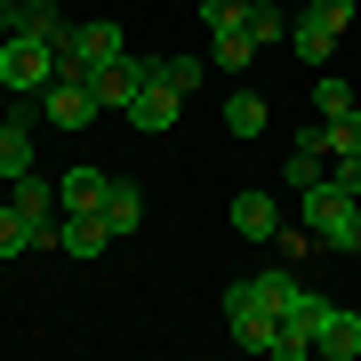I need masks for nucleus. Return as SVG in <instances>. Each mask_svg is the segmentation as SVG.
<instances>
[{
	"label": "nucleus",
	"instance_id": "obj_1",
	"mask_svg": "<svg viewBox=\"0 0 361 361\" xmlns=\"http://www.w3.org/2000/svg\"><path fill=\"white\" fill-rule=\"evenodd\" d=\"M297 209H305V233L322 249H361V193L353 185H337V177H322V185H305V193H297Z\"/></svg>",
	"mask_w": 361,
	"mask_h": 361
},
{
	"label": "nucleus",
	"instance_id": "obj_2",
	"mask_svg": "<svg viewBox=\"0 0 361 361\" xmlns=\"http://www.w3.org/2000/svg\"><path fill=\"white\" fill-rule=\"evenodd\" d=\"M0 80H8L16 97H40L56 80V40L49 32H8L0 40Z\"/></svg>",
	"mask_w": 361,
	"mask_h": 361
},
{
	"label": "nucleus",
	"instance_id": "obj_3",
	"mask_svg": "<svg viewBox=\"0 0 361 361\" xmlns=\"http://www.w3.org/2000/svg\"><path fill=\"white\" fill-rule=\"evenodd\" d=\"M201 16H209V65H225L233 80H241L249 56H257V32H249L241 0H201Z\"/></svg>",
	"mask_w": 361,
	"mask_h": 361
},
{
	"label": "nucleus",
	"instance_id": "obj_4",
	"mask_svg": "<svg viewBox=\"0 0 361 361\" xmlns=\"http://www.w3.org/2000/svg\"><path fill=\"white\" fill-rule=\"evenodd\" d=\"M345 16H353V0H313V16H297V32H289V40H297V65H329Z\"/></svg>",
	"mask_w": 361,
	"mask_h": 361
},
{
	"label": "nucleus",
	"instance_id": "obj_5",
	"mask_svg": "<svg viewBox=\"0 0 361 361\" xmlns=\"http://www.w3.org/2000/svg\"><path fill=\"white\" fill-rule=\"evenodd\" d=\"M322 313H329V297H313V289H289V297H281V361H305V353H313Z\"/></svg>",
	"mask_w": 361,
	"mask_h": 361
},
{
	"label": "nucleus",
	"instance_id": "obj_6",
	"mask_svg": "<svg viewBox=\"0 0 361 361\" xmlns=\"http://www.w3.org/2000/svg\"><path fill=\"white\" fill-rule=\"evenodd\" d=\"M40 113H49V129H89L104 104H97L89 80H49V89H40Z\"/></svg>",
	"mask_w": 361,
	"mask_h": 361
},
{
	"label": "nucleus",
	"instance_id": "obj_7",
	"mask_svg": "<svg viewBox=\"0 0 361 361\" xmlns=\"http://www.w3.org/2000/svg\"><path fill=\"white\" fill-rule=\"evenodd\" d=\"M145 80H153V65H145V56H113V65H97V73H89V89H97L104 113H129V97L145 89Z\"/></svg>",
	"mask_w": 361,
	"mask_h": 361
},
{
	"label": "nucleus",
	"instance_id": "obj_8",
	"mask_svg": "<svg viewBox=\"0 0 361 361\" xmlns=\"http://www.w3.org/2000/svg\"><path fill=\"white\" fill-rule=\"evenodd\" d=\"M177 113H185V97L177 89H169V80L153 73V80H145V89L129 97V121H137V129L145 137H169V129H177Z\"/></svg>",
	"mask_w": 361,
	"mask_h": 361
},
{
	"label": "nucleus",
	"instance_id": "obj_9",
	"mask_svg": "<svg viewBox=\"0 0 361 361\" xmlns=\"http://www.w3.org/2000/svg\"><path fill=\"white\" fill-rule=\"evenodd\" d=\"M104 241H113L104 209H73V217L56 225V249H65V257H104Z\"/></svg>",
	"mask_w": 361,
	"mask_h": 361
},
{
	"label": "nucleus",
	"instance_id": "obj_10",
	"mask_svg": "<svg viewBox=\"0 0 361 361\" xmlns=\"http://www.w3.org/2000/svg\"><path fill=\"white\" fill-rule=\"evenodd\" d=\"M313 353H329V361H361V313L329 305V313H322V329H313Z\"/></svg>",
	"mask_w": 361,
	"mask_h": 361
},
{
	"label": "nucleus",
	"instance_id": "obj_11",
	"mask_svg": "<svg viewBox=\"0 0 361 361\" xmlns=\"http://www.w3.org/2000/svg\"><path fill=\"white\" fill-rule=\"evenodd\" d=\"M233 233H241V241H273V233H281L273 193H233Z\"/></svg>",
	"mask_w": 361,
	"mask_h": 361
},
{
	"label": "nucleus",
	"instance_id": "obj_12",
	"mask_svg": "<svg viewBox=\"0 0 361 361\" xmlns=\"http://www.w3.org/2000/svg\"><path fill=\"white\" fill-rule=\"evenodd\" d=\"M104 225H113V241L145 225V193H137L129 177H113V185H104Z\"/></svg>",
	"mask_w": 361,
	"mask_h": 361
},
{
	"label": "nucleus",
	"instance_id": "obj_13",
	"mask_svg": "<svg viewBox=\"0 0 361 361\" xmlns=\"http://www.w3.org/2000/svg\"><path fill=\"white\" fill-rule=\"evenodd\" d=\"M16 209H25V217H32V225H40V233L56 241L49 209H65V201H56V185H49V177H32V169H25V177H16Z\"/></svg>",
	"mask_w": 361,
	"mask_h": 361
},
{
	"label": "nucleus",
	"instance_id": "obj_14",
	"mask_svg": "<svg viewBox=\"0 0 361 361\" xmlns=\"http://www.w3.org/2000/svg\"><path fill=\"white\" fill-rule=\"evenodd\" d=\"M104 185H113L104 169H65V177H56V201L65 209H104Z\"/></svg>",
	"mask_w": 361,
	"mask_h": 361
},
{
	"label": "nucleus",
	"instance_id": "obj_15",
	"mask_svg": "<svg viewBox=\"0 0 361 361\" xmlns=\"http://www.w3.org/2000/svg\"><path fill=\"white\" fill-rule=\"evenodd\" d=\"M40 241H49V233H40L32 217H25V209H0V265H8V257H25V249H40Z\"/></svg>",
	"mask_w": 361,
	"mask_h": 361
},
{
	"label": "nucleus",
	"instance_id": "obj_16",
	"mask_svg": "<svg viewBox=\"0 0 361 361\" xmlns=\"http://www.w3.org/2000/svg\"><path fill=\"white\" fill-rule=\"evenodd\" d=\"M32 169V129L25 121H0V177H25Z\"/></svg>",
	"mask_w": 361,
	"mask_h": 361
},
{
	"label": "nucleus",
	"instance_id": "obj_17",
	"mask_svg": "<svg viewBox=\"0 0 361 361\" xmlns=\"http://www.w3.org/2000/svg\"><path fill=\"white\" fill-rule=\"evenodd\" d=\"M225 129H233V137H257V129H265V97H257V89H233V97H225Z\"/></svg>",
	"mask_w": 361,
	"mask_h": 361
},
{
	"label": "nucleus",
	"instance_id": "obj_18",
	"mask_svg": "<svg viewBox=\"0 0 361 361\" xmlns=\"http://www.w3.org/2000/svg\"><path fill=\"white\" fill-rule=\"evenodd\" d=\"M241 16H249V32H257V49H273V40L289 32V16H281V0H241Z\"/></svg>",
	"mask_w": 361,
	"mask_h": 361
},
{
	"label": "nucleus",
	"instance_id": "obj_19",
	"mask_svg": "<svg viewBox=\"0 0 361 361\" xmlns=\"http://www.w3.org/2000/svg\"><path fill=\"white\" fill-rule=\"evenodd\" d=\"M153 73H161V80H169V89H177V97H193L201 80H209V56H161Z\"/></svg>",
	"mask_w": 361,
	"mask_h": 361
},
{
	"label": "nucleus",
	"instance_id": "obj_20",
	"mask_svg": "<svg viewBox=\"0 0 361 361\" xmlns=\"http://www.w3.org/2000/svg\"><path fill=\"white\" fill-rule=\"evenodd\" d=\"M322 177H329V153H305V145H297L289 153V185L305 193V185H322Z\"/></svg>",
	"mask_w": 361,
	"mask_h": 361
},
{
	"label": "nucleus",
	"instance_id": "obj_21",
	"mask_svg": "<svg viewBox=\"0 0 361 361\" xmlns=\"http://www.w3.org/2000/svg\"><path fill=\"white\" fill-rule=\"evenodd\" d=\"M313 104H322V121H337V113H353V89L345 80H313Z\"/></svg>",
	"mask_w": 361,
	"mask_h": 361
},
{
	"label": "nucleus",
	"instance_id": "obj_22",
	"mask_svg": "<svg viewBox=\"0 0 361 361\" xmlns=\"http://www.w3.org/2000/svg\"><path fill=\"white\" fill-rule=\"evenodd\" d=\"M40 8H49V0H0V32H32Z\"/></svg>",
	"mask_w": 361,
	"mask_h": 361
},
{
	"label": "nucleus",
	"instance_id": "obj_23",
	"mask_svg": "<svg viewBox=\"0 0 361 361\" xmlns=\"http://www.w3.org/2000/svg\"><path fill=\"white\" fill-rule=\"evenodd\" d=\"M0 97H8V80H0Z\"/></svg>",
	"mask_w": 361,
	"mask_h": 361
},
{
	"label": "nucleus",
	"instance_id": "obj_24",
	"mask_svg": "<svg viewBox=\"0 0 361 361\" xmlns=\"http://www.w3.org/2000/svg\"><path fill=\"white\" fill-rule=\"evenodd\" d=\"M353 257H361V249H353Z\"/></svg>",
	"mask_w": 361,
	"mask_h": 361
}]
</instances>
